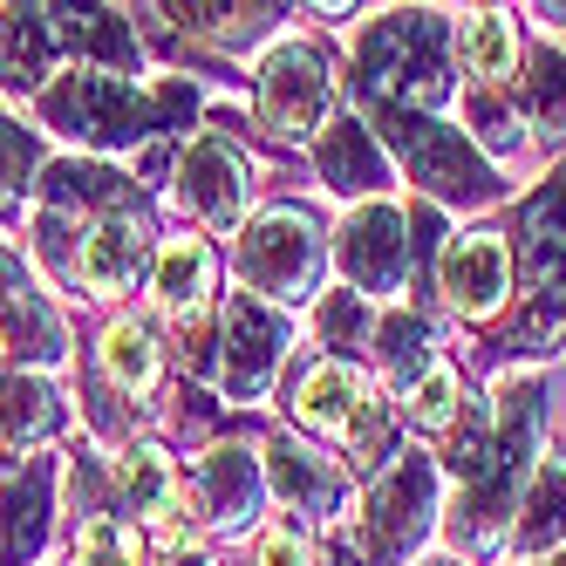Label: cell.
I'll return each instance as SVG.
<instances>
[{"instance_id": "6da1fadb", "label": "cell", "mask_w": 566, "mask_h": 566, "mask_svg": "<svg viewBox=\"0 0 566 566\" xmlns=\"http://www.w3.org/2000/svg\"><path fill=\"white\" fill-rule=\"evenodd\" d=\"M348 83L376 109H417L437 116L458 96V42L437 8H382L348 42Z\"/></svg>"}, {"instance_id": "7c38bea8", "label": "cell", "mask_w": 566, "mask_h": 566, "mask_svg": "<svg viewBox=\"0 0 566 566\" xmlns=\"http://www.w3.org/2000/svg\"><path fill=\"white\" fill-rule=\"evenodd\" d=\"M109 484H116L124 512L144 525L150 539H165V546H171L178 533H191V492H185V471H178V458H171L157 437L124 443V451L109 458Z\"/></svg>"}, {"instance_id": "52a82bcc", "label": "cell", "mask_w": 566, "mask_h": 566, "mask_svg": "<svg viewBox=\"0 0 566 566\" xmlns=\"http://www.w3.org/2000/svg\"><path fill=\"white\" fill-rule=\"evenodd\" d=\"M335 124V69L314 42H273L260 62V130L273 144H314Z\"/></svg>"}, {"instance_id": "e0dca14e", "label": "cell", "mask_w": 566, "mask_h": 566, "mask_svg": "<svg viewBox=\"0 0 566 566\" xmlns=\"http://www.w3.org/2000/svg\"><path fill=\"white\" fill-rule=\"evenodd\" d=\"M55 533V464L28 458L14 478H0V566H34Z\"/></svg>"}, {"instance_id": "ac0fdd59", "label": "cell", "mask_w": 566, "mask_h": 566, "mask_svg": "<svg viewBox=\"0 0 566 566\" xmlns=\"http://www.w3.org/2000/svg\"><path fill=\"white\" fill-rule=\"evenodd\" d=\"M212 280H219V260L198 232H178L157 247L150 260V307L171 321V328H206L212 314Z\"/></svg>"}, {"instance_id": "7a4b0ae2", "label": "cell", "mask_w": 566, "mask_h": 566, "mask_svg": "<svg viewBox=\"0 0 566 566\" xmlns=\"http://www.w3.org/2000/svg\"><path fill=\"white\" fill-rule=\"evenodd\" d=\"M191 109H198V96L185 83L144 90L137 75H109V69H69L34 90V116L55 137H69L75 150H137L150 137L185 130Z\"/></svg>"}, {"instance_id": "603a6c76", "label": "cell", "mask_w": 566, "mask_h": 566, "mask_svg": "<svg viewBox=\"0 0 566 566\" xmlns=\"http://www.w3.org/2000/svg\"><path fill=\"white\" fill-rule=\"evenodd\" d=\"M157 8H165L185 34H198V42L239 55V49H260L273 34L280 0H157Z\"/></svg>"}, {"instance_id": "74e56055", "label": "cell", "mask_w": 566, "mask_h": 566, "mask_svg": "<svg viewBox=\"0 0 566 566\" xmlns=\"http://www.w3.org/2000/svg\"><path fill=\"white\" fill-rule=\"evenodd\" d=\"M533 14L553 21V28H566V0H533Z\"/></svg>"}, {"instance_id": "d6986e66", "label": "cell", "mask_w": 566, "mask_h": 566, "mask_svg": "<svg viewBox=\"0 0 566 566\" xmlns=\"http://www.w3.org/2000/svg\"><path fill=\"white\" fill-rule=\"evenodd\" d=\"M314 171L335 198H355V206H369V198L389 191V150L376 137V124H361V116H335L328 130L314 137Z\"/></svg>"}, {"instance_id": "3957f363", "label": "cell", "mask_w": 566, "mask_h": 566, "mask_svg": "<svg viewBox=\"0 0 566 566\" xmlns=\"http://www.w3.org/2000/svg\"><path fill=\"white\" fill-rule=\"evenodd\" d=\"M430 525H437V458L423 443H389V458L369 471L342 533L355 539L361 566H410Z\"/></svg>"}, {"instance_id": "ba28073f", "label": "cell", "mask_w": 566, "mask_h": 566, "mask_svg": "<svg viewBox=\"0 0 566 566\" xmlns=\"http://www.w3.org/2000/svg\"><path fill=\"white\" fill-rule=\"evenodd\" d=\"M294 348V321L266 307L260 294H232L219 314V389L232 396V410H260L273 396L280 369Z\"/></svg>"}, {"instance_id": "d590c367", "label": "cell", "mask_w": 566, "mask_h": 566, "mask_svg": "<svg viewBox=\"0 0 566 566\" xmlns=\"http://www.w3.org/2000/svg\"><path fill=\"white\" fill-rule=\"evenodd\" d=\"M75 239H83L75 212H55V206L34 212V260H42V266L62 280V287H75Z\"/></svg>"}, {"instance_id": "5bb4252c", "label": "cell", "mask_w": 566, "mask_h": 566, "mask_svg": "<svg viewBox=\"0 0 566 566\" xmlns=\"http://www.w3.org/2000/svg\"><path fill=\"white\" fill-rule=\"evenodd\" d=\"M150 232L137 212H103V219H83V239H75V287L83 301H124L137 280H150Z\"/></svg>"}, {"instance_id": "4316f807", "label": "cell", "mask_w": 566, "mask_h": 566, "mask_svg": "<svg viewBox=\"0 0 566 566\" xmlns=\"http://www.w3.org/2000/svg\"><path fill=\"white\" fill-rule=\"evenodd\" d=\"M566 546V458H539L533 464V484H525V505L512 518V553L533 559V553H553Z\"/></svg>"}, {"instance_id": "277c9868", "label": "cell", "mask_w": 566, "mask_h": 566, "mask_svg": "<svg viewBox=\"0 0 566 566\" xmlns=\"http://www.w3.org/2000/svg\"><path fill=\"white\" fill-rule=\"evenodd\" d=\"M376 130H382L389 150L402 157L410 185H423L437 206L484 212V206H499V198H505V185H499V171H492V157H484L464 130L437 124V116H417V109H376Z\"/></svg>"}, {"instance_id": "7402d4cb", "label": "cell", "mask_w": 566, "mask_h": 566, "mask_svg": "<svg viewBox=\"0 0 566 566\" xmlns=\"http://www.w3.org/2000/svg\"><path fill=\"white\" fill-rule=\"evenodd\" d=\"M518 266L533 287H559L566 280V165L525 198L518 212Z\"/></svg>"}, {"instance_id": "2e32d148", "label": "cell", "mask_w": 566, "mask_h": 566, "mask_svg": "<svg viewBox=\"0 0 566 566\" xmlns=\"http://www.w3.org/2000/svg\"><path fill=\"white\" fill-rule=\"evenodd\" d=\"M49 8V28H55V49L75 55L83 69H109V75H137L144 49L130 21L109 8V0H42Z\"/></svg>"}, {"instance_id": "ffe728a7", "label": "cell", "mask_w": 566, "mask_h": 566, "mask_svg": "<svg viewBox=\"0 0 566 566\" xmlns=\"http://www.w3.org/2000/svg\"><path fill=\"white\" fill-rule=\"evenodd\" d=\"M69 423V402L49 382V369H0V451L34 458Z\"/></svg>"}, {"instance_id": "9a60e30c", "label": "cell", "mask_w": 566, "mask_h": 566, "mask_svg": "<svg viewBox=\"0 0 566 566\" xmlns=\"http://www.w3.org/2000/svg\"><path fill=\"white\" fill-rule=\"evenodd\" d=\"M437 287L464 321H484L499 314L505 294H512V247L505 232H464L443 247V266H437Z\"/></svg>"}, {"instance_id": "30bf717a", "label": "cell", "mask_w": 566, "mask_h": 566, "mask_svg": "<svg viewBox=\"0 0 566 566\" xmlns=\"http://www.w3.org/2000/svg\"><path fill=\"white\" fill-rule=\"evenodd\" d=\"M171 185H178V206L198 226L239 232V219H247V206H253V157L239 150L232 130H198L191 144H178Z\"/></svg>"}, {"instance_id": "836d02e7", "label": "cell", "mask_w": 566, "mask_h": 566, "mask_svg": "<svg viewBox=\"0 0 566 566\" xmlns=\"http://www.w3.org/2000/svg\"><path fill=\"white\" fill-rule=\"evenodd\" d=\"M559 342H566V294L539 287L533 301L512 314V342L505 348H518V355H553Z\"/></svg>"}, {"instance_id": "d6a6232c", "label": "cell", "mask_w": 566, "mask_h": 566, "mask_svg": "<svg viewBox=\"0 0 566 566\" xmlns=\"http://www.w3.org/2000/svg\"><path fill=\"white\" fill-rule=\"evenodd\" d=\"M42 178V137L21 130V116L0 109V212L21 206V191Z\"/></svg>"}, {"instance_id": "60d3db41", "label": "cell", "mask_w": 566, "mask_h": 566, "mask_svg": "<svg viewBox=\"0 0 566 566\" xmlns=\"http://www.w3.org/2000/svg\"><path fill=\"white\" fill-rule=\"evenodd\" d=\"M410 566H464V559H451V553H430V559H410Z\"/></svg>"}, {"instance_id": "f1b7e54d", "label": "cell", "mask_w": 566, "mask_h": 566, "mask_svg": "<svg viewBox=\"0 0 566 566\" xmlns=\"http://www.w3.org/2000/svg\"><path fill=\"white\" fill-rule=\"evenodd\" d=\"M518 116H525L533 137L566 144V55L559 49H533L525 83H518Z\"/></svg>"}, {"instance_id": "8fae6325", "label": "cell", "mask_w": 566, "mask_h": 566, "mask_svg": "<svg viewBox=\"0 0 566 566\" xmlns=\"http://www.w3.org/2000/svg\"><path fill=\"white\" fill-rule=\"evenodd\" d=\"M335 266H342V287L369 301L402 294V280H410V219H402V206H389V198L355 206L335 232Z\"/></svg>"}, {"instance_id": "83f0119b", "label": "cell", "mask_w": 566, "mask_h": 566, "mask_svg": "<svg viewBox=\"0 0 566 566\" xmlns=\"http://www.w3.org/2000/svg\"><path fill=\"white\" fill-rule=\"evenodd\" d=\"M69 566H150V533L124 512H83Z\"/></svg>"}, {"instance_id": "484cf974", "label": "cell", "mask_w": 566, "mask_h": 566, "mask_svg": "<svg viewBox=\"0 0 566 566\" xmlns=\"http://www.w3.org/2000/svg\"><path fill=\"white\" fill-rule=\"evenodd\" d=\"M369 355H376V369L396 396H410L430 369H437V348H430V321L410 314V307H389L376 314V335H369Z\"/></svg>"}, {"instance_id": "cb8c5ba5", "label": "cell", "mask_w": 566, "mask_h": 566, "mask_svg": "<svg viewBox=\"0 0 566 566\" xmlns=\"http://www.w3.org/2000/svg\"><path fill=\"white\" fill-rule=\"evenodd\" d=\"M34 191H42V206H55V212H83V219L130 212V178L109 171V165H96V157H55V165H42Z\"/></svg>"}, {"instance_id": "d4e9b609", "label": "cell", "mask_w": 566, "mask_h": 566, "mask_svg": "<svg viewBox=\"0 0 566 566\" xmlns=\"http://www.w3.org/2000/svg\"><path fill=\"white\" fill-rule=\"evenodd\" d=\"M55 28L42 0H8L0 8V83L8 90H42L55 69Z\"/></svg>"}, {"instance_id": "5b68a950", "label": "cell", "mask_w": 566, "mask_h": 566, "mask_svg": "<svg viewBox=\"0 0 566 566\" xmlns=\"http://www.w3.org/2000/svg\"><path fill=\"white\" fill-rule=\"evenodd\" d=\"M321 266H328V247H321L314 212H301V206H273V212L247 219L232 239L239 287L260 294L266 307H314Z\"/></svg>"}, {"instance_id": "b9f144b4", "label": "cell", "mask_w": 566, "mask_h": 566, "mask_svg": "<svg viewBox=\"0 0 566 566\" xmlns=\"http://www.w3.org/2000/svg\"><path fill=\"white\" fill-rule=\"evenodd\" d=\"M553 566H566V546H559V559H553Z\"/></svg>"}, {"instance_id": "4dcf8cb0", "label": "cell", "mask_w": 566, "mask_h": 566, "mask_svg": "<svg viewBox=\"0 0 566 566\" xmlns=\"http://www.w3.org/2000/svg\"><path fill=\"white\" fill-rule=\"evenodd\" d=\"M464 124L478 130V150H518L525 144V116L512 103V83H471L464 90Z\"/></svg>"}, {"instance_id": "f35d334b", "label": "cell", "mask_w": 566, "mask_h": 566, "mask_svg": "<svg viewBox=\"0 0 566 566\" xmlns=\"http://www.w3.org/2000/svg\"><path fill=\"white\" fill-rule=\"evenodd\" d=\"M307 8H314V14H348L355 0H307Z\"/></svg>"}, {"instance_id": "9c48e42d", "label": "cell", "mask_w": 566, "mask_h": 566, "mask_svg": "<svg viewBox=\"0 0 566 566\" xmlns=\"http://www.w3.org/2000/svg\"><path fill=\"white\" fill-rule=\"evenodd\" d=\"M191 492V525H206L212 539H247L266 518V458L247 443H206L185 478Z\"/></svg>"}, {"instance_id": "f546056e", "label": "cell", "mask_w": 566, "mask_h": 566, "mask_svg": "<svg viewBox=\"0 0 566 566\" xmlns=\"http://www.w3.org/2000/svg\"><path fill=\"white\" fill-rule=\"evenodd\" d=\"M458 62L471 83H512L518 69V28L505 14H471L464 34H458Z\"/></svg>"}, {"instance_id": "44dd1931", "label": "cell", "mask_w": 566, "mask_h": 566, "mask_svg": "<svg viewBox=\"0 0 566 566\" xmlns=\"http://www.w3.org/2000/svg\"><path fill=\"white\" fill-rule=\"evenodd\" d=\"M96 369L124 402H150L165 389V342H157V328L144 314H116L96 342Z\"/></svg>"}, {"instance_id": "4fadbf2b", "label": "cell", "mask_w": 566, "mask_h": 566, "mask_svg": "<svg viewBox=\"0 0 566 566\" xmlns=\"http://www.w3.org/2000/svg\"><path fill=\"white\" fill-rule=\"evenodd\" d=\"M260 458H266V492H273V505H287L294 525H335L342 518L348 464L328 458V451H314V437L280 430Z\"/></svg>"}, {"instance_id": "1f68e13d", "label": "cell", "mask_w": 566, "mask_h": 566, "mask_svg": "<svg viewBox=\"0 0 566 566\" xmlns=\"http://www.w3.org/2000/svg\"><path fill=\"white\" fill-rule=\"evenodd\" d=\"M314 335H321V348H335V355L369 348V335H376V301L355 294V287L314 294Z\"/></svg>"}, {"instance_id": "8992f818", "label": "cell", "mask_w": 566, "mask_h": 566, "mask_svg": "<svg viewBox=\"0 0 566 566\" xmlns=\"http://www.w3.org/2000/svg\"><path fill=\"white\" fill-rule=\"evenodd\" d=\"M287 410H294L301 437L335 443V451H348L355 464L389 458V451H382L389 402L369 389V376H361L348 355H321V361H307L301 382H294V396H287Z\"/></svg>"}, {"instance_id": "ab89813d", "label": "cell", "mask_w": 566, "mask_h": 566, "mask_svg": "<svg viewBox=\"0 0 566 566\" xmlns=\"http://www.w3.org/2000/svg\"><path fill=\"white\" fill-rule=\"evenodd\" d=\"M8 355H21V348H14V328L0 321V361H8Z\"/></svg>"}, {"instance_id": "8d00e7d4", "label": "cell", "mask_w": 566, "mask_h": 566, "mask_svg": "<svg viewBox=\"0 0 566 566\" xmlns=\"http://www.w3.org/2000/svg\"><path fill=\"white\" fill-rule=\"evenodd\" d=\"M314 539H307V525L294 518H280V525H260V546H253V566H314Z\"/></svg>"}, {"instance_id": "e575fe53", "label": "cell", "mask_w": 566, "mask_h": 566, "mask_svg": "<svg viewBox=\"0 0 566 566\" xmlns=\"http://www.w3.org/2000/svg\"><path fill=\"white\" fill-rule=\"evenodd\" d=\"M458 410H464V389H458V369H451V361H437V369H430L410 396H402V417H410L417 430H451Z\"/></svg>"}]
</instances>
